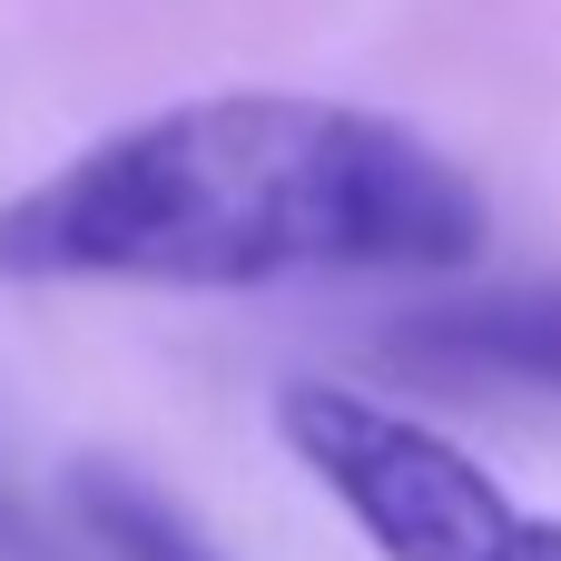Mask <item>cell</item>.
Here are the masks:
<instances>
[{"label":"cell","mask_w":561,"mask_h":561,"mask_svg":"<svg viewBox=\"0 0 561 561\" xmlns=\"http://www.w3.org/2000/svg\"><path fill=\"white\" fill-rule=\"evenodd\" d=\"M0 561H69V552H49V542L10 513V493H0Z\"/></svg>","instance_id":"5"},{"label":"cell","mask_w":561,"mask_h":561,"mask_svg":"<svg viewBox=\"0 0 561 561\" xmlns=\"http://www.w3.org/2000/svg\"><path fill=\"white\" fill-rule=\"evenodd\" d=\"M483 237V187L424 128L306 89H217L0 197V286L247 296L296 276H444Z\"/></svg>","instance_id":"1"},{"label":"cell","mask_w":561,"mask_h":561,"mask_svg":"<svg viewBox=\"0 0 561 561\" xmlns=\"http://www.w3.org/2000/svg\"><path fill=\"white\" fill-rule=\"evenodd\" d=\"M69 513H79V533L108 561H217L207 533H197L158 483H138L128 463H89V473L69 483Z\"/></svg>","instance_id":"4"},{"label":"cell","mask_w":561,"mask_h":561,"mask_svg":"<svg viewBox=\"0 0 561 561\" xmlns=\"http://www.w3.org/2000/svg\"><path fill=\"white\" fill-rule=\"evenodd\" d=\"M276 444L385 561H561V513L513 503L454 434L345 385H286Z\"/></svg>","instance_id":"2"},{"label":"cell","mask_w":561,"mask_h":561,"mask_svg":"<svg viewBox=\"0 0 561 561\" xmlns=\"http://www.w3.org/2000/svg\"><path fill=\"white\" fill-rule=\"evenodd\" d=\"M385 365L454 385V394H542L561 404V286H493L444 296L385 325Z\"/></svg>","instance_id":"3"}]
</instances>
